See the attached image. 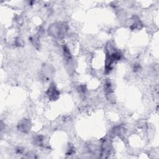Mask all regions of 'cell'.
Wrapping results in <instances>:
<instances>
[{
	"label": "cell",
	"mask_w": 159,
	"mask_h": 159,
	"mask_svg": "<svg viewBox=\"0 0 159 159\" xmlns=\"http://www.w3.org/2000/svg\"><path fill=\"white\" fill-rule=\"evenodd\" d=\"M18 129L20 131L27 133L29 132V130L30 129V122L29 120L27 119H23L21 120L19 125H18Z\"/></svg>",
	"instance_id": "277c9868"
},
{
	"label": "cell",
	"mask_w": 159,
	"mask_h": 159,
	"mask_svg": "<svg viewBox=\"0 0 159 159\" xmlns=\"http://www.w3.org/2000/svg\"><path fill=\"white\" fill-rule=\"evenodd\" d=\"M111 148V143L107 140H104L101 146V157L107 158L110 153Z\"/></svg>",
	"instance_id": "3957f363"
},
{
	"label": "cell",
	"mask_w": 159,
	"mask_h": 159,
	"mask_svg": "<svg viewBox=\"0 0 159 159\" xmlns=\"http://www.w3.org/2000/svg\"><path fill=\"white\" fill-rule=\"evenodd\" d=\"M34 141L35 145L38 146H42L43 142V137L42 135H38L34 139Z\"/></svg>",
	"instance_id": "8992f818"
},
{
	"label": "cell",
	"mask_w": 159,
	"mask_h": 159,
	"mask_svg": "<svg viewBox=\"0 0 159 159\" xmlns=\"http://www.w3.org/2000/svg\"><path fill=\"white\" fill-rule=\"evenodd\" d=\"M42 75L43 77V79L45 80H48L49 77L52 75V70L50 69L49 65H45L43 66L42 70Z\"/></svg>",
	"instance_id": "5b68a950"
},
{
	"label": "cell",
	"mask_w": 159,
	"mask_h": 159,
	"mask_svg": "<svg viewBox=\"0 0 159 159\" xmlns=\"http://www.w3.org/2000/svg\"><path fill=\"white\" fill-rule=\"evenodd\" d=\"M47 94L50 100L54 101L58 98L60 95V92L57 90L54 84H51V85L49 86L47 91Z\"/></svg>",
	"instance_id": "7a4b0ae2"
},
{
	"label": "cell",
	"mask_w": 159,
	"mask_h": 159,
	"mask_svg": "<svg viewBox=\"0 0 159 159\" xmlns=\"http://www.w3.org/2000/svg\"><path fill=\"white\" fill-rule=\"evenodd\" d=\"M67 31V25L65 23L58 22L52 25L48 29V32L51 35L57 38L63 37Z\"/></svg>",
	"instance_id": "6da1fadb"
}]
</instances>
